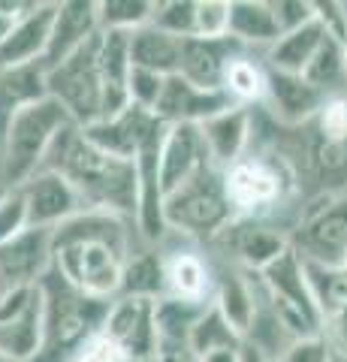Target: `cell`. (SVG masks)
Returning a JSON list of instances; mask_svg holds the SVG:
<instances>
[{
	"label": "cell",
	"mask_w": 347,
	"mask_h": 362,
	"mask_svg": "<svg viewBox=\"0 0 347 362\" xmlns=\"http://www.w3.org/2000/svg\"><path fill=\"white\" fill-rule=\"evenodd\" d=\"M130 259L127 221L85 209L52 230V269L91 299H115Z\"/></svg>",
	"instance_id": "cell-1"
},
{
	"label": "cell",
	"mask_w": 347,
	"mask_h": 362,
	"mask_svg": "<svg viewBox=\"0 0 347 362\" xmlns=\"http://www.w3.org/2000/svg\"><path fill=\"white\" fill-rule=\"evenodd\" d=\"M40 169L58 173L76 190V197L82 199L85 209L109 211L124 221L136 218V202H139L136 163L100 151L76 124L64 127L54 136Z\"/></svg>",
	"instance_id": "cell-2"
},
{
	"label": "cell",
	"mask_w": 347,
	"mask_h": 362,
	"mask_svg": "<svg viewBox=\"0 0 347 362\" xmlns=\"http://www.w3.org/2000/svg\"><path fill=\"white\" fill-rule=\"evenodd\" d=\"M42 341L33 362H73L91 335L100 332L112 299H91L73 290L54 269L40 278Z\"/></svg>",
	"instance_id": "cell-3"
},
{
	"label": "cell",
	"mask_w": 347,
	"mask_h": 362,
	"mask_svg": "<svg viewBox=\"0 0 347 362\" xmlns=\"http://www.w3.org/2000/svg\"><path fill=\"white\" fill-rule=\"evenodd\" d=\"M70 124L73 121L66 118V112L54 103L52 97H42L37 103L18 109L16 115L6 121L4 136H0V148H4L0 187L4 190L21 187L33 173H40L54 136L64 127H70Z\"/></svg>",
	"instance_id": "cell-4"
},
{
	"label": "cell",
	"mask_w": 347,
	"mask_h": 362,
	"mask_svg": "<svg viewBox=\"0 0 347 362\" xmlns=\"http://www.w3.org/2000/svg\"><path fill=\"white\" fill-rule=\"evenodd\" d=\"M236 221L227 194H223V169L206 160L194 169L182 187L163 197V226L187 235H220Z\"/></svg>",
	"instance_id": "cell-5"
},
{
	"label": "cell",
	"mask_w": 347,
	"mask_h": 362,
	"mask_svg": "<svg viewBox=\"0 0 347 362\" xmlns=\"http://www.w3.org/2000/svg\"><path fill=\"white\" fill-rule=\"evenodd\" d=\"M257 281H260V290L269 302V308L275 311V317L284 323V329L293 338L323 335V317L308 290L302 259L296 257L293 247H287L263 272H257Z\"/></svg>",
	"instance_id": "cell-6"
},
{
	"label": "cell",
	"mask_w": 347,
	"mask_h": 362,
	"mask_svg": "<svg viewBox=\"0 0 347 362\" xmlns=\"http://www.w3.org/2000/svg\"><path fill=\"white\" fill-rule=\"evenodd\" d=\"M97 52L100 30L66 61L46 70V94L66 112L76 127H88L103 118V82H100Z\"/></svg>",
	"instance_id": "cell-7"
},
{
	"label": "cell",
	"mask_w": 347,
	"mask_h": 362,
	"mask_svg": "<svg viewBox=\"0 0 347 362\" xmlns=\"http://www.w3.org/2000/svg\"><path fill=\"white\" fill-rule=\"evenodd\" d=\"M284 163H269L263 157L245 154L223 169V194L236 218H257L266 209H275L284 197Z\"/></svg>",
	"instance_id": "cell-8"
},
{
	"label": "cell",
	"mask_w": 347,
	"mask_h": 362,
	"mask_svg": "<svg viewBox=\"0 0 347 362\" xmlns=\"http://www.w3.org/2000/svg\"><path fill=\"white\" fill-rule=\"evenodd\" d=\"M42 341V293L40 284L0 293V354L33 362Z\"/></svg>",
	"instance_id": "cell-9"
},
{
	"label": "cell",
	"mask_w": 347,
	"mask_h": 362,
	"mask_svg": "<svg viewBox=\"0 0 347 362\" xmlns=\"http://www.w3.org/2000/svg\"><path fill=\"white\" fill-rule=\"evenodd\" d=\"M299 259L317 266H339L347 254V197H329L311 209L290 245Z\"/></svg>",
	"instance_id": "cell-10"
},
{
	"label": "cell",
	"mask_w": 347,
	"mask_h": 362,
	"mask_svg": "<svg viewBox=\"0 0 347 362\" xmlns=\"http://www.w3.org/2000/svg\"><path fill=\"white\" fill-rule=\"evenodd\" d=\"M166 130H170V124H163L154 112L139 109L133 103L124 112H118L115 118H106V121L82 127V133L100 151L121 157V160H133V163H136V157L148 148V145L163 139Z\"/></svg>",
	"instance_id": "cell-11"
},
{
	"label": "cell",
	"mask_w": 347,
	"mask_h": 362,
	"mask_svg": "<svg viewBox=\"0 0 347 362\" xmlns=\"http://www.w3.org/2000/svg\"><path fill=\"white\" fill-rule=\"evenodd\" d=\"M154 302L139 296H115L100 326L112 344L130 362H151L158 356V332H154Z\"/></svg>",
	"instance_id": "cell-12"
},
{
	"label": "cell",
	"mask_w": 347,
	"mask_h": 362,
	"mask_svg": "<svg viewBox=\"0 0 347 362\" xmlns=\"http://www.w3.org/2000/svg\"><path fill=\"white\" fill-rule=\"evenodd\" d=\"M28 206V226L30 230H54L66 218L85 211L82 199L76 197V190L66 181L52 173V169H40L33 173L25 185L18 187Z\"/></svg>",
	"instance_id": "cell-13"
},
{
	"label": "cell",
	"mask_w": 347,
	"mask_h": 362,
	"mask_svg": "<svg viewBox=\"0 0 347 362\" xmlns=\"http://www.w3.org/2000/svg\"><path fill=\"white\" fill-rule=\"evenodd\" d=\"M52 269V230H25L0 245V293L33 287Z\"/></svg>",
	"instance_id": "cell-14"
},
{
	"label": "cell",
	"mask_w": 347,
	"mask_h": 362,
	"mask_svg": "<svg viewBox=\"0 0 347 362\" xmlns=\"http://www.w3.org/2000/svg\"><path fill=\"white\" fill-rule=\"evenodd\" d=\"M230 106L236 103L223 90H203L190 85L178 73H172L163 78V90H160L158 106H154V115L163 124H170V127L172 124H203Z\"/></svg>",
	"instance_id": "cell-15"
},
{
	"label": "cell",
	"mask_w": 347,
	"mask_h": 362,
	"mask_svg": "<svg viewBox=\"0 0 347 362\" xmlns=\"http://www.w3.org/2000/svg\"><path fill=\"white\" fill-rule=\"evenodd\" d=\"M245 54V45L233 37L220 40H182V58H178V76L203 90H223V70L233 58Z\"/></svg>",
	"instance_id": "cell-16"
},
{
	"label": "cell",
	"mask_w": 347,
	"mask_h": 362,
	"mask_svg": "<svg viewBox=\"0 0 347 362\" xmlns=\"http://www.w3.org/2000/svg\"><path fill=\"white\" fill-rule=\"evenodd\" d=\"M54 9L58 4H37L9 25L6 37L0 40V70L9 66H25V64H42L54 21Z\"/></svg>",
	"instance_id": "cell-17"
},
{
	"label": "cell",
	"mask_w": 347,
	"mask_h": 362,
	"mask_svg": "<svg viewBox=\"0 0 347 362\" xmlns=\"http://www.w3.org/2000/svg\"><path fill=\"white\" fill-rule=\"evenodd\" d=\"M199 136H203L208 160L218 169H227L248 154L251 145V109L248 106H230L211 115L208 121L196 124Z\"/></svg>",
	"instance_id": "cell-18"
},
{
	"label": "cell",
	"mask_w": 347,
	"mask_h": 362,
	"mask_svg": "<svg viewBox=\"0 0 347 362\" xmlns=\"http://www.w3.org/2000/svg\"><path fill=\"white\" fill-rule=\"evenodd\" d=\"M97 30H100L97 4H91V0H66V4H58L52 33H49V45H46V54H42V66L46 70L58 66L76 49H82Z\"/></svg>",
	"instance_id": "cell-19"
},
{
	"label": "cell",
	"mask_w": 347,
	"mask_h": 362,
	"mask_svg": "<svg viewBox=\"0 0 347 362\" xmlns=\"http://www.w3.org/2000/svg\"><path fill=\"white\" fill-rule=\"evenodd\" d=\"M206 157L196 124H172L160 145V194L170 197L175 187H182Z\"/></svg>",
	"instance_id": "cell-20"
},
{
	"label": "cell",
	"mask_w": 347,
	"mask_h": 362,
	"mask_svg": "<svg viewBox=\"0 0 347 362\" xmlns=\"http://www.w3.org/2000/svg\"><path fill=\"white\" fill-rule=\"evenodd\" d=\"M266 97L272 103V112L278 115V121H284V124H302V121L314 118L320 106L329 100L317 88H311L302 76H287L278 70L266 73Z\"/></svg>",
	"instance_id": "cell-21"
},
{
	"label": "cell",
	"mask_w": 347,
	"mask_h": 362,
	"mask_svg": "<svg viewBox=\"0 0 347 362\" xmlns=\"http://www.w3.org/2000/svg\"><path fill=\"white\" fill-rule=\"evenodd\" d=\"M223 233L233 235L236 257L242 259L248 272H263L272 259H278L290 247L284 235L275 226H266L260 218H236Z\"/></svg>",
	"instance_id": "cell-22"
},
{
	"label": "cell",
	"mask_w": 347,
	"mask_h": 362,
	"mask_svg": "<svg viewBox=\"0 0 347 362\" xmlns=\"http://www.w3.org/2000/svg\"><path fill=\"white\" fill-rule=\"evenodd\" d=\"M211 302H187L175 296H160L154 302V332H158V354L160 350H182L187 338L206 314Z\"/></svg>",
	"instance_id": "cell-23"
},
{
	"label": "cell",
	"mask_w": 347,
	"mask_h": 362,
	"mask_svg": "<svg viewBox=\"0 0 347 362\" xmlns=\"http://www.w3.org/2000/svg\"><path fill=\"white\" fill-rule=\"evenodd\" d=\"M127 54H130V66L151 70L158 76H172V73H178L182 40H175V37H170V33L158 30L154 25H142L136 30H130Z\"/></svg>",
	"instance_id": "cell-24"
},
{
	"label": "cell",
	"mask_w": 347,
	"mask_h": 362,
	"mask_svg": "<svg viewBox=\"0 0 347 362\" xmlns=\"http://www.w3.org/2000/svg\"><path fill=\"white\" fill-rule=\"evenodd\" d=\"M46 94V66L42 64H25L0 70V136H4L6 121Z\"/></svg>",
	"instance_id": "cell-25"
},
{
	"label": "cell",
	"mask_w": 347,
	"mask_h": 362,
	"mask_svg": "<svg viewBox=\"0 0 347 362\" xmlns=\"http://www.w3.org/2000/svg\"><path fill=\"white\" fill-rule=\"evenodd\" d=\"M323 28L317 25L314 18L308 21V25H302L296 30L284 33V37H278L272 42V52H269V66L278 73H287V76H302L305 73V66L311 64L314 58V52L320 49L323 42Z\"/></svg>",
	"instance_id": "cell-26"
},
{
	"label": "cell",
	"mask_w": 347,
	"mask_h": 362,
	"mask_svg": "<svg viewBox=\"0 0 347 362\" xmlns=\"http://www.w3.org/2000/svg\"><path fill=\"white\" fill-rule=\"evenodd\" d=\"M166 296L187 302H208V269L196 254L175 251L170 263H163Z\"/></svg>",
	"instance_id": "cell-27"
},
{
	"label": "cell",
	"mask_w": 347,
	"mask_h": 362,
	"mask_svg": "<svg viewBox=\"0 0 347 362\" xmlns=\"http://www.w3.org/2000/svg\"><path fill=\"white\" fill-rule=\"evenodd\" d=\"M227 37L236 42H275L281 30L275 25L272 6L269 4H254V0H239L230 4V21H227Z\"/></svg>",
	"instance_id": "cell-28"
},
{
	"label": "cell",
	"mask_w": 347,
	"mask_h": 362,
	"mask_svg": "<svg viewBox=\"0 0 347 362\" xmlns=\"http://www.w3.org/2000/svg\"><path fill=\"white\" fill-rule=\"evenodd\" d=\"M118 296H139V299H160L166 296V278H163V259L148 251L127 259L121 272V287Z\"/></svg>",
	"instance_id": "cell-29"
},
{
	"label": "cell",
	"mask_w": 347,
	"mask_h": 362,
	"mask_svg": "<svg viewBox=\"0 0 347 362\" xmlns=\"http://www.w3.org/2000/svg\"><path fill=\"white\" fill-rule=\"evenodd\" d=\"M211 305L220 311V317L233 326V332L242 335L245 341V332L254 320V290H251V278H242V275H227L220 281V290L218 296L211 299Z\"/></svg>",
	"instance_id": "cell-30"
},
{
	"label": "cell",
	"mask_w": 347,
	"mask_h": 362,
	"mask_svg": "<svg viewBox=\"0 0 347 362\" xmlns=\"http://www.w3.org/2000/svg\"><path fill=\"white\" fill-rule=\"evenodd\" d=\"M302 78H305L311 88H317L323 97H339L341 85L347 82V73H344V45L329 40V37H323L320 49L314 52V58H311V64L305 66Z\"/></svg>",
	"instance_id": "cell-31"
},
{
	"label": "cell",
	"mask_w": 347,
	"mask_h": 362,
	"mask_svg": "<svg viewBox=\"0 0 347 362\" xmlns=\"http://www.w3.org/2000/svg\"><path fill=\"white\" fill-rule=\"evenodd\" d=\"M223 94H227L236 106H248L254 100L266 97V73L260 64H254L248 54H239L227 64L223 70Z\"/></svg>",
	"instance_id": "cell-32"
},
{
	"label": "cell",
	"mask_w": 347,
	"mask_h": 362,
	"mask_svg": "<svg viewBox=\"0 0 347 362\" xmlns=\"http://www.w3.org/2000/svg\"><path fill=\"white\" fill-rule=\"evenodd\" d=\"M242 344H245L242 335L233 332V326L223 320L215 305H208L206 314L199 317V323L194 326V332L187 338V350L196 359H203L211 350H227V347H242Z\"/></svg>",
	"instance_id": "cell-33"
},
{
	"label": "cell",
	"mask_w": 347,
	"mask_h": 362,
	"mask_svg": "<svg viewBox=\"0 0 347 362\" xmlns=\"http://www.w3.org/2000/svg\"><path fill=\"white\" fill-rule=\"evenodd\" d=\"M158 4L151 0H103L97 4V28L100 30H136L148 25Z\"/></svg>",
	"instance_id": "cell-34"
},
{
	"label": "cell",
	"mask_w": 347,
	"mask_h": 362,
	"mask_svg": "<svg viewBox=\"0 0 347 362\" xmlns=\"http://www.w3.org/2000/svg\"><path fill=\"white\" fill-rule=\"evenodd\" d=\"M194 16H196L194 0H172V4H158L148 25L170 33L175 40H187L194 37Z\"/></svg>",
	"instance_id": "cell-35"
},
{
	"label": "cell",
	"mask_w": 347,
	"mask_h": 362,
	"mask_svg": "<svg viewBox=\"0 0 347 362\" xmlns=\"http://www.w3.org/2000/svg\"><path fill=\"white\" fill-rule=\"evenodd\" d=\"M28 226V206H25V197L21 190H0V245L13 242L16 235H21Z\"/></svg>",
	"instance_id": "cell-36"
},
{
	"label": "cell",
	"mask_w": 347,
	"mask_h": 362,
	"mask_svg": "<svg viewBox=\"0 0 347 362\" xmlns=\"http://www.w3.org/2000/svg\"><path fill=\"white\" fill-rule=\"evenodd\" d=\"M163 78L166 76H158L151 70H139V66H130V76H127V97L133 106L139 109H148L154 112L160 100V90H163Z\"/></svg>",
	"instance_id": "cell-37"
},
{
	"label": "cell",
	"mask_w": 347,
	"mask_h": 362,
	"mask_svg": "<svg viewBox=\"0 0 347 362\" xmlns=\"http://www.w3.org/2000/svg\"><path fill=\"white\" fill-rule=\"evenodd\" d=\"M227 21H230V4H220V0H206V4H196L194 37H199V40H220V37H227Z\"/></svg>",
	"instance_id": "cell-38"
},
{
	"label": "cell",
	"mask_w": 347,
	"mask_h": 362,
	"mask_svg": "<svg viewBox=\"0 0 347 362\" xmlns=\"http://www.w3.org/2000/svg\"><path fill=\"white\" fill-rule=\"evenodd\" d=\"M317 124H320L323 142L347 145V94L329 97L317 112Z\"/></svg>",
	"instance_id": "cell-39"
},
{
	"label": "cell",
	"mask_w": 347,
	"mask_h": 362,
	"mask_svg": "<svg viewBox=\"0 0 347 362\" xmlns=\"http://www.w3.org/2000/svg\"><path fill=\"white\" fill-rule=\"evenodd\" d=\"M311 6H314V21L323 28V33L344 45L347 42V6L332 4V0H327V4H311Z\"/></svg>",
	"instance_id": "cell-40"
},
{
	"label": "cell",
	"mask_w": 347,
	"mask_h": 362,
	"mask_svg": "<svg viewBox=\"0 0 347 362\" xmlns=\"http://www.w3.org/2000/svg\"><path fill=\"white\" fill-rule=\"evenodd\" d=\"M332 347L323 335H311V338H296L290 344L278 362H329Z\"/></svg>",
	"instance_id": "cell-41"
},
{
	"label": "cell",
	"mask_w": 347,
	"mask_h": 362,
	"mask_svg": "<svg viewBox=\"0 0 347 362\" xmlns=\"http://www.w3.org/2000/svg\"><path fill=\"white\" fill-rule=\"evenodd\" d=\"M269 6H272V16H275V25L281 30V37L314 18V6L299 4V0H278V4H269Z\"/></svg>",
	"instance_id": "cell-42"
},
{
	"label": "cell",
	"mask_w": 347,
	"mask_h": 362,
	"mask_svg": "<svg viewBox=\"0 0 347 362\" xmlns=\"http://www.w3.org/2000/svg\"><path fill=\"white\" fill-rule=\"evenodd\" d=\"M73 362H127V359H124V354H121V350L112 344L103 332H97V335H91L82 344V350L76 354Z\"/></svg>",
	"instance_id": "cell-43"
},
{
	"label": "cell",
	"mask_w": 347,
	"mask_h": 362,
	"mask_svg": "<svg viewBox=\"0 0 347 362\" xmlns=\"http://www.w3.org/2000/svg\"><path fill=\"white\" fill-rule=\"evenodd\" d=\"M199 362H242V347H227V350H211Z\"/></svg>",
	"instance_id": "cell-44"
},
{
	"label": "cell",
	"mask_w": 347,
	"mask_h": 362,
	"mask_svg": "<svg viewBox=\"0 0 347 362\" xmlns=\"http://www.w3.org/2000/svg\"><path fill=\"white\" fill-rule=\"evenodd\" d=\"M242 362H269L266 356H260L254 347H248V344H242Z\"/></svg>",
	"instance_id": "cell-45"
},
{
	"label": "cell",
	"mask_w": 347,
	"mask_h": 362,
	"mask_svg": "<svg viewBox=\"0 0 347 362\" xmlns=\"http://www.w3.org/2000/svg\"><path fill=\"white\" fill-rule=\"evenodd\" d=\"M329 362H347V354H341V350H335V347H332V354H329Z\"/></svg>",
	"instance_id": "cell-46"
},
{
	"label": "cell",
	"mask_w": 347,
	"mask_h": 362,
	"mask_svg": "<svg viewBox=\"0 0 347 362\" xmlns=\"http://www.w3.org/2000/svg\"><path fill=\"white\" fill-rule=\"evenodd\" d=\"M9 25H13V21H9V18H4V16H0V40H4V37H6V30H9Z\"/></svg>",
	"instance_id": "cell-47"
},
{
	"label": "cell",
	"mask_w": 347,
	"mask_h": 362,
	"mask_svg": "<svg viewBox=\"0 0 347 362\" xmlns=\"http://www.w3.org/2000/svg\"><path fill=\"white\" fill-rule=\"evenodd\" d=\"M0 362H18V359H9V356H4V354H0Z\"/></svg>",
	"instance_id": "cell-48"
},
{
	"label": "cell",
	"mask_w": 347,
	"mask_h": 362,
	"mask_svg": "<svg viewBox=\"0 0 347 362\" xmlns=\"http://www.w3.org/2000/svg\"><path fill=\"white\" fill-rule=\"evenodd\" d=\"M344 73H347V42H344Z\"/></svg>",
	"instance_id": "cell-49"
},
{
	"label": "cell",
	"mask_w": 347,
	"mask_h": 362,
	"mask_svg": "<svg viewBox=\"0 0 347 362\" xmlns=\"http://www.w3.org/2000/svg\"><path fill=\"white\" fill-rule=\"evenodd\" d=\"M0 190H4V187H0Z\"/></svg>",
	"instance_id": "cell-50"
}]
</instances>
